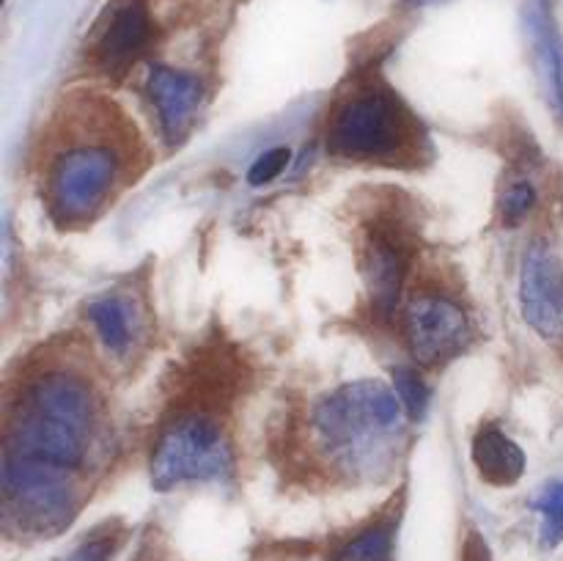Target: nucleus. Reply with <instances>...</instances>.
<instances>
[{
    "label": "nucleus",
    "mask_w": 563,
    "mask_h": 561,
    "mask_svg": "<svg viewBox=\"0 0 563 561\" xmlns=\"http://www.w3.org/2000/svg\"><path fill=\"white\" fill-rule=\"evenodd\" d=\"M473 465L495 487H511L526 473V451L495 424H482L473 438Z\"/></svg>",
    "instance_id": "9b49d317"
},
{
    "label": "nucleus",
    "mask_w": 563,
    "mask_h": 561,
    "mask_svg": "<svg viewBox=\"0 0 563 561\" xmlns=\"http://www.w3.org/2000/svg\"><path fill=\"white\" fill-rule=\"evenodd\" d=\"M405 339L421 366H438L465 350L471 322L460 302L438 292H421L405 308Z\"/></svg>",
    "instance_id": "0eeeda50"
},
{
    "label": "nucleus",
    "mask_w": 563,
    "mask_h": 561,
    "mask_svg": "<svg viewBox=\"0 0 563 561\" xmlns=\"http://www.w3.org/2000/svg\"><path fill=\"white\" fill-rule=\"evenodd\" d=\"M537 509L542 515V542L553 548L563 539V482L544 487L537 498Z\"/></svg>",
    "instance_id": "2eb2a0df"
},
{
    "label": "nucleus",
    "mask_w": 563,
    "mask_h": 561,
    "mask_svg": "<svg viewBox=\"0 0 563 561\" xmlns=\"http://www.w3.org/2000/svg\"><path fill=\"white\" fill-rule=\"evenodd\" d=\"M148 99L157 110L159 127L170 146H179L190 135L203 102V86L196 75L170 66H152L148 72Z\"/></svg>",
    "instance_id": "1a4fd4ad"
},
{
    "label": "nucleus",
    "mask_w": 563,
    "mask_h": 561,
    "mask_svg": "<svg viewBox=\"0 0 563 561\" xmlns=\"http://www.w3.org/2000/svg\"><path fill=\"white\" fill-rule=\"evenodd\" d=\"M289 160H291L289 146H273L269 152H264L251 168H247V182H251L253 187H262L267 185V182L278 179V176L289 168Z\"/></svg>",
    "instance_id": "f3484780"
},
{
    "label": "nucleus",
    "mask_w": 563,
    "mask_h": 561,
    "mask_svg": "<svg viewBox=\"0 0 563 561\" xmlns=\"http://www.w3.org/2000/svg\"><path fill=\"white\" fill-rule=\"evenodd\" d=\"M405 270V248L399 242L388 240V237H372L366 248V258H363V273H366V284L368 292H372L374 306L383 314H388L396 306V300H399Z\"/></svg>",
    "instance_id": "f8f14e48"
},
{
    "label": "nucleus",
    "mask_w": 563,
    "mask_h": 561,
    "mask_svg": "<svg viewBox=\"0 0 563 561\" xmlns=\"http://www.w3.org/2000/svg\"><path fill=\"white\" fill-rule=\"evenodd\" d=\"M86 314L88 319H91L93 330L99 333V339H102V344L108 346L113 355L130 352L135 328H132V311L130 306H126V300H121V297L115 295L97 297V300L88 302Z\"/></svg>",
    "instance_id": "ddd939ff"
},
{
    "label": "nucleus",
    "mask_w": 563,
    "mask_h": 561,
    "mask_svg": "<svg viewBox=\"0 0 563 561\" xmlns=\"http://www.w3.org/2000/svg\"><path fill=\"white\" fill-rule=\"evenodd\" d=\"M533 201H537L533 185H528V182H517V185L509 187V193H506V198H504L506 218H511V220L526 218L528 209L533 207Z\"/></svg>",
    "instance_id": "a211bd4d"
},
{
    "label": "nucleus",
    "mask_w": 563,
    "mask_h": 561,
    "mask_svg": "<svg viewBox=\"0 0 563 561\" xmlns=\"http://www.w3.org/2000/svg\"><path fill=\"white\" fill-rule=\"evenodd\" d=\"M401 424L405 405L379 380L344 385L311 410V429L322 454L350 471L377 468L394 454Z\"/></svg>",
    "instance_id": "f03ea898"
},
{
    "label": "nucleus",
    "mask_w": 563,
    "mask_h": 561,
    "mask_svg": "<svg viewBox=\"0 0 563 561\" xmlns=\"http://www.w3.org/2000/svg\"><path fill=\"white\" fill-rule=\"evenodd\" d=\"M110 550H113V539H93V542L82 544L71 561H104Z\"/></svg>",
    "instance_id": "6ab92c4d"
},
{
    "label": "nucleus",
    "mask_w": 563,
    "mask_h": 561,
    "mask_svg": "<svg viewBox=\"0 0 563 561\" xmlns=\"http://www.w3.org/2000/svg\"><path fill=\"white\" fill-rule=\"evenodd\" d=\"M0 484H3L5 517L20 522L25 531L53 537L64 531L75 517L77 498L71 473L3 460Z\"/></svg>",
    "instance_id": "423d86ee"
},
{
    "label": "nucleus",
    "mask_w": 563,
    "mask_h": 561,
    "mask_svg": "<svg viewBox=\"0 0 563 561\" xmlns=\"http://www.w3.org/2000/svg\"><path fill=\"white\" fill-rule=\"evenodd\" d=\"M119 138L91 130L58 146L44 170V198L60 223H82L108 204L124 176Z\"/></svg>",
    "instance_id": "20e7f679"
},
{
    "label": "nucleus",
    "mask_w": 563,
    "mask_h": 561,
    "mask_svg": "<svg viewBox=\"0 0 563 561\" xmlns=\"http://www.w3.org/2000/svg\"><path fill=\"white\" fill-rule=\"evenodd\" d=\"M93 432L91 385L75 372L49 369L16 396L5 429L3 460L49 471H80Z\"/></svg>",
    "instance_id": "f257e3e1"
},
{
    "label": "nucleus",
    "mask_w": 563,
    "mask_h": 561,
    "mask_svg": "<svg viewBox=\"0 0 563 561\" xmlns=\"http://www.w3.org/2000/svg\"><path fill=\"white\" fill-rule=\"evenodd\" d=\"M394 391L399 396V402L405 405L407 416L421 418L427 410L429 391L427 383L421 380V374L412 372V369H396L394 372Z\"/></svg>",
    "instance_id": "dca6fc26"
},
{
    "label": "nucleus",
    "mask_w": 563,
    "mask_h": 561,
    "mask_svg": "<svg viewBox=\"0 0 563 561\" xmlns=\"http://www.w3.org/2000/svg\"><path fill=\"white\" fill-rule=\"evenodd\" d=\"M522 319L544 341L563 336V267L542 245H533L522 258L520 273Z\"/></svg>",
    "instance_id": "6e6552de"
},
{
    "label": "nucleus",
    "mask_w": 563,
    "mask_h": 561,
    "mask_svg": "<svg viewBox=\"0 0 563 561\" xmlns=\"http://www.w3.org/2000/svg\"><path fill=\"white\" fill-rule=\"evenodd\" d=\"M234 468V451L214 418L187 413L170 421L152 451V484L165 493L187 482L225 479Z\"/></svg>",
    "instance_id": "39448f33"
},
{
    "label": "nucleus",
    "mask_w": 563,
    "mask_h": 561,
    "mask_svg": "<svg viewBox=\"0 0 563 561\" xmlns=\"http://www.w3.org/2000/svg\"><path fill=\"white\" fill-rule=\"evenodd\" d=\"M423 148L412 110L385 86L357 88L330 113L328 152L355 163H410Z\"/></svg>",
    "instance_id": "7ed1b4c3"
},
{
    "label": "nucleus",
    "mask_w": 563,
    "mask_h": 561,
    "mask_svg": "<svg viewBox=\"0 0 563 561\" xmlns=\"http://www.w3.org/2000/svg\"><path fill=\"white\" fill-rule=\"evenodd\" d=\"M148 42H152V16L146 0H119L99 31L93 58L108 72L119 75L146 50Z\"/></svg>",
    "instance_id": "9d476101"
},
{
    "label": "nucleus",
    "mask_w": 563,
    "mask_h": 561,
    "mask_svg": "<svg viewBox=\"0 0 563 561\" xmlns=\"http://www.w3.org/2000/svg\"><path fill=\"white\" fill-rule=\"evenodd\" d=\"M390 550H394V526L383 522V526H372L368 531L357 534L344 550L341 559L344 561H388Z\"/></svg>",
    "instance_id": "4468645a"
}]
</instances>
